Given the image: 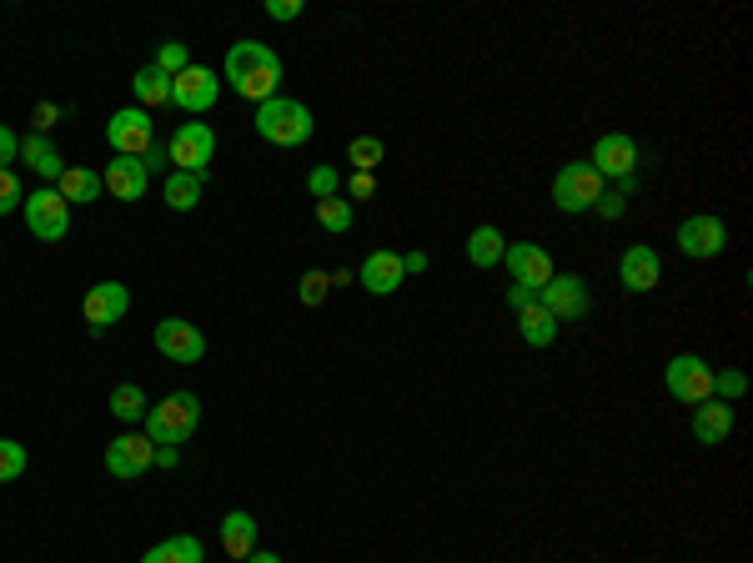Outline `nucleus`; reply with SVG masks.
I'll return each instance as SVG.
<instances>
[{
	"label": "nucleus",
	"mask_w": 753,
	"mask_h": 563,
	"mask_svg": "<svg viewBox=\"0 0 753 563\" xmlns=\"http://www.w3.org/2000/svg\"><path fill=\"white\" fill-rule=\"evenodd\" d=\"M221 81L232 86L242 101H272L282 96V56L261 40H236L226 51V66H221Z\"/></svg>",
	"instance_id": "nucleus-1"
},
{
	"label": "nucleus",
	"mask_w": 753,
	"mask_h": 563,
	"mask_svg": "<svg viewBox=\"0 0 753 563\" xmlns=\"http://www.w3.org/2000/svg\"><path fill=\"white\" fill-rule=\"evenodd\" d=\"M251 126H257L261 142H272V146H307L317 132V121H312V106L297 101V96H272V101H261L257 106V117H251Z\"/></svg>",
	"instance_id": "nucleus-2"
},
{
	"label": "nucleus",
	"mask_w": 753,
	"mask_h": 563,
	"mask_svg": "<svg viewBox=\"0 0 753 563\" xmlns=\"http://www.w3.org/2000/svg\"><path fill=\"white\" fill-rule=\"evenodd\" d=\"M196 423H201V397L196 393H171L157 407H146V438L161 448L186 443L196 432Z\"/></svg>",
	"instance_id": "nucleus-3"
},
{
	"label": "nucleus",
	"mask_w": 753,
	"mask_h": 563,
	"mask_svg": "<svg viewBox=\"0 0 753 563\" xmlns=\"http://www.w3.org/2000/svg\"><path fill=\"white\" fill-rule=\"evenodd\" d=\"M21 211H26L30 236H40V242H61V236L71 232V201H65L55 186H36V192L21 201Z\"/></svg>",
	"instance_id": "nucleus-4"
},
{
	"label": "nucleus",
	"mask_w": 753,
	"mask_h": 563,
	"mask_svg": "<svg viewBox=\"0 0 753 563\" xmlns=\"http://www.w3.org/2000/svg\"><path fill=\"white\" fill-rule=\"evenodd\" d=\"M597 197H603V176L593 171V161H568L553 176V201H558V211H593Z\"/></svg>",
	"instance_id": "nucleus-5"
},
{
	"label": "nucleus",
	"mask_w": 753,
	"mask_h": 563,
	"mask_svg": "<svg viewBox=\"0 0 753 563\" xmlns=\"http://www.w3.org/2000/svg\"><path fill=\"white\" fill-rule=\"evenodd\" d=\"M211 157H217V132H211L207 121H186V126H176V136L166 142V161L176 171H196V176H207Z\"/></svg>",
	"instance_id": "nucleus-6"
},
{
	"label": "nucleus",
	"mask_w": 753,
	"mask_h": 563,
	"mask_svg": "<svg viewBox=\"0 0 753 563\" xmlns=\"http://www.w3.org/2000/svg\"><path fill=\"white\" fill-rule=\"evenodd\" d=\"M663 388L678 397V403H708L714 397V367L703 363L699 353H678L674 363H668V372H663Z\"/></svg>",
	"instance_id": "nucleus-7"
},
{
	"label": "nucleus",
	"mask_w": 753,
	"mask_h": 563,
	"mask_svg": "<svg viewBox=\"0 0 753 563\" xmlns=\"http://www.w3.org/2000/svg\"><path fill=\"white\" fill-rule=\"evenodd\" d=\"M106 142L116 157H146V146L157 142V121L141 106H121L116 117L106 121Z\"/></svg>",
	"instance_id": "nucleus-8"
},
{
	"label": "nucleus",
	"mask_w": 753,
	"mask_h": 563,
	"mask_svg": "<svg viewBox=\"0 0 753 563\" xmlns=\"http://www.w3.org/2000/svg\"><path fill=\"white\" fill-rule=\"evenodd\" d=\"M724 247H728L724 217L699 211V217H683V222H678V252L693 257V262H714V257H724Z\"/></svg>",
	"instance_id": "nucleus-9"
},
{
	"label": "nucleus",
	"mask_w": 753,
	"mask_h": 563,
	"mask_svg": "<svg viewBox=\"0 0 753 563\" xmlns=\"http://www.w3.org/2000/svg\"><path fill=\"white\" fill-rule=\"evenodd\" d=\"M593 171L603 176V182H628V176H638V142L628 132H603L593 142Z\"/></svg>",
	"instance_id": "nucleus-10"
},
{
	"label": "nucleus",
	"mask_w": 753,
	"mask_h": 563,
	"mask_svg": "<svg viewBox=\"0 0 753 563\" xmlns=\"http://www.w3.org/2000/svg\"><path fill=\"white\" fill-rule=\"evenodd\" d=\"M538 307H547L558 322H578V317H588L593 297H588V282L578 272H563V277L553 272V282L538 287Z\"/></svg>",
	"instance_id": "nucleus-11"
},
{
	"label": "nucleus",
	"mask_w": 753,
	"mask_h": 563,
	"mask_svg": "<svg viewBox=\"0 0 753 563\" xmlns=\"http://www.w3.org/2000/svg\"><path fill=\"white\" fill-rule=\"evenodd\" d=\"M221 96V76L207 66H186L182 76H171V106H182L186 117H201V111H211Z\"/></svg>",
	"instance_id": "nucleus-12"
},
{
	"label": "nucleus",
	"mask_w": 753,
	"mask_h": 563,
	"mask_svg": "<svg viewBox=\"0 0 753 563\" xmlns=\"http://www.w3.org/2000/svg\"><path fill=\"white\" fill-rule=\"evenodd\" d=\"M151 463H157V443H151L146 432H121L116 443L106 448V473H111V478H121V484L141 478Z\"/></svg>",
	"instance_id": "nucleus-13"
},
{
	"label": "nucleus",
	"mask_w": 753,
	"mask_h": 563,
	"mask_svg": "<svg viewBox=\"0 0 753 563\" xmlns=\"http://www.w3.org/2000/svg\"><path fill=\"white\" fill-rule=\"evenodd\" d=\"M151 342L161 347V357H171V363H201L207 357V338H201V328H192L186 317H161L157 332H151Z\"/></svg>",
	"instance_id": "nucleus-14"
},
{
	"label": "nucleus",
	"mask_w": 753,
	"mask_h": 563,
	"mask_svg": "<svg viewBox=\"0 0 753 563\" xmlns=\"http://www.w3.org/2000/svg\"><path fill=\"white\" fill-rule=\"evenodd\" d=\"M503 267L513 272V282H518V287H528V292H538V287H547V282H553V257H547L543 247H533V242H507Z\"/></svg>",
	"instance_id": "nucleus-15"
},
{
	"label": "nucleus",
	"mask_w": 753,
	"mask_h": 563,
	"mask_svg": "<svg viewBox=\"0 0 753 563\" xmlns=\"http://www.w3.org/2000/svg\"><path fill=\"white\" fill-rule=\"evenodd\" d=\"M131 307V292L121 287V282H96L91 292H86V302H81V313H86V322H91V332L101 338L111 322H121Z\"/></svg>",
	"instance_id": "nucleus-16"
},
{
	"label": "nucleus",
	"mask_w": 753,
	"mask_h": 563,
	"mask_svg": "<svg viewBox=\"0 0 753 563\" xmlns=\"http://www.w3.org/2000/svg\"><path fill=\"white\" fill-rule=\"evenodd\" d=\"M407 282V267H403V252H392V247H376L367 252V262H362V287L372 292V297H392V292Z\"/></svg>",
	"instance_id": "nucleus-17"
},
{
	"label": "nucleus",
	"mask_w": 753,
	"mask_h": 563,
	"mask_svg": "<svg viewBox=\"0 0 753 563\" xmlns=\"http://www.w3.org/2000/svg\"><path fill=\"white\" fill-rule=\"evenodd\" d=\"M146 182H151V171L141 167V157H116V161H106V171H101V186L116 201H141Z\"/></svg>",
	"instance_id": "nucleus-18"
},
{
	"label": "nucleus",
	"mask_w": 753,
	"mask_h": 563,
	"mask_svg": "<svg viewBox=\"0 0 753 563\" xmlns=\"http://www.w3.org/2000/svg\"><path fill=\"white\" fill-rule=\"evenodd\" d=\"M618 282H624L628 292H653L663 282V262H658V252L653 247H628L624 257H618Z\"/></svg>",
	"instance_id": "nucleus-19"
},
{
	"label": "nucleus",
	"mask_w": 753,
	"mask_h": 563,
	"mask_svg": "<svg viewBox=\"0 0 753 563\" xmlns=\"http://www.w3.org/2000/svg\"><path fill=\"white\" fill-rule=\"evenodd\" d=\"M693 443H703V448H718V443H728V432H733V403H699L693 407Z\"/></svg>",
	"instance_id": "nucleus-20"
},
{
	"label": "nucleus",
	"mask_w": 753,
	"mask_h": 563,
	"mask_svg": "<svg viewBox=\"0 0 753 563\" xmlns=\"http://www.w3.org/2000/svg\"><path fill=\"white\" fill-rule=\"evenodd\" d=\"M21 161H26L36 176H46V182H61V171H65V161H61V151H55V142L51 136H26L21 142Z\"/></svg>",
	"instance_id": "nucleus-21"
},
{
	"label": "nucleus",
	"mask_w": 753,
	"mask_h": 563,
	"mask_svg": "<svg viewBox=\"0 0 753 563\" xmlns=\"http://www.w3.org/2000/svg\"><path fill=\"white\" fill-rule=\"evenodd\" d=\"M221 549L232 553V559H247L251 549H257V518H251V513H226V518H221Z\"/></svg>",
	"instance_id": "nucleus-22"
},
{
	"label": "nucleus",
	"mask_w": 753,
	"mask_h": 563,
	"mask_svg": "<svg viewBox=\"0 0 753 563\" xmlns=\"http://www.w3.org/2000/svg\"><path fill=\"white\" fill-rule=\"evenodd\" d=\"M558 317L547 313V307H522L518 313V332H522V342H528V347H553V342H558Z\"/></svg>",
	"instance_id": "nucleus-23"
},
{
	"label": "nucleus",
	"mask_w": 753,
	"mask_h": 563,
	"mask_svg": "<svg viewBox=\"0 0 753 563\" xmlns=\"http://www.w3.org/2000/svg\"><path fill=\"white\" fill-rule=\"evenodd\" d=\"M207 192V176H196V171H171L166 186H161V197H166L171 211H192Z\"/></svg>",
	"instance_id": "nucleus-24"
},
{
	"label": "nucleus",
	"mask_w": 753,
	"mask_h": 563,
	"mask_svg": "<svg viewBox=\"0 0 753 563\" xmlns=\"http://www.w3.org/2000/svg\"><path fill=\"white\" fill-rule=\"evenodd\" d=\"M55 192H61L65 201H81V207H86V201H96V197H101L106 186H101V171L65 167V171H61V182H55Z\"/></svg>",
	"instance_id": "nucleus-25"
},
{
	"label": "nucleus",
	"mask_w": 753,
	"mask_h": 563,
	"mask_svg": "<svg viewBox=\"0 0 753 563\" xmlns=\"http://www.w3.org/2000/svg\"><path fill=\"white\" fill-rule=\"evenodd\" d=\"M141 563H207V559H201V543L192 534H176V538H161L157 549H146Z\"/></svg>",
	"instance_id": "nucleus-26"
},
{
	"label": "nucleus",
	"mask_w": 753,
	"mask_h": 563,
	"mask_svg": "<svg viewBox=\"0 0 753 563\" xmlns=\"http://www.w3.org/2000/svg\"><path fill=\"white\" fill-rule=\"evenodd\" d=\"M503 252H507V242L497 227H472V236H468V262L472 267H497Z\"/></svg>",
	"instance_id": "nucleus-27"
},
{
	"label": "nucleus",
	"mask_w": 753,
	"mask_h": 563,
	"mask_svg": "<svg viewBox=\"0 0 753 563\" xmlns=\"http://www.w3.org/2000/svg\"><path fill=\"white\" fill-rule=\"evenodd\" d=\"M131 91H136L141 111H151V106H166L171 101V76H161L157 66H141L136 76H131Z\"/></svg>",
	"instance_id": "nucleus-28"
},
{
	"label": "nucleus",
	"mask_w": 753,
	"mask_h": 563,
	"mask_svg": "<svg viewBox=\"0 0 753 563\" xmlns=\"http://www.w3.org/2000/svg\"><path fill=\"white\" fill-rule=\"evenodd\" d=\"M111 413H116L121 423H146V393L136 382H121L116 393H111Z\"/></svg>",
	"instance_id": "nucleus-29"
},
{
	"label": "nucleus",
	"mask_w": 753,
	"mask_h": 563,
	"mask_svg": "<svg viewBox=\"0 0 753 563\" xmlns=\"http://www.w3.org/2000/svg\"><path fill=\"white\" fill-rule=\"evenodd\" d=\"M317 227H322V232H332V236L351 232V201H347V197L317 201Z\"/></svg>",
	"instance_id": "nucleus-30"
},
{
	"label": "nucleus",
	"mask_w": 753,
	"mask_h": 563,
	"mask_svg": "<svg viewBox=\"0 0 753 563\" xmlns=\"http://www.w3.org/2000/svg\"><path fill=\"white\" fill-rule=\"evenodd\" d=\"M347 157L357 161V171H376L382 167V157H387V146L376 142V136H357V142L347 146Z\"/></svg>",
	"instance_id": "nucleus-31"
},
{
	"label": "nucleus",
	"mask_w": 753,
	"mask_h": 563,
	"mask_svg": "<svg viewBox=\"0 0 753 563\" xmlns=\"http://www.w3.org/2000/svg\"><path fill=\"white\" fill-rule=\"evenodd\" d=\"M151 66H157L161 76H182V71L192 66V51H186L182 40H166V46L157 51V61H151Z\"/></svg>",
	"instance_id": "nucleus-32"
},
{
	"label": "nucleus",
	"mask_w": 753,
	"mask_h": 563,
	"mask_svg": "<svg viewBox=\"0 0 753 563\" xmlns=\"http://www.w3.org/2000/svg\"><path fill=\"white\" fill-rule=\"evenodd\" d=\"M743 393H749V378H743L739 367H724V372H714V397H718V403H739Z\"/></svg>",
	"instance_id": "nucleus-33"
},
{
	"label": "nucleus",
	"mask_w": 753,
	"mask_h": 563,
	"mask_svg": "<svg viewBox=\"0 0 753 563\" xmlns=\"http://www.w3.org/2000/svg\"><path fill=\"white\" fill-rule=\"evenodd\" d=\"M26 473V448L15 443V438H0V484H11Z\"/></svg>",
	"instance_id": "nucleus-34"
},
{
	"label": "nucleus",
	"mask_w": 753,
	"mask_h": 563,
	"mask_svg": "<svg viewBox=\"0 0 753 563\" xmlns=\"http://www.w3.org/2000/svg\"><path fill=\"white\" fill-rule=\"evenodd\" d=\"M326 292H332V277L326 272H301V287H297L301 307H322Z\"/></svg>",
	"instance_id": "nucleus-35"
},
{
	"label": "nucleus",
	"mask_w": 753,
	"mask_h": 563,
	"mask_svg": "<svg viewBox=\"0 0 753 563\" xmlns=\"http://www.w3.org/2000/svg\"><path fill=\"white\" fill-rule=\"evenodd\" d=\"M21 201H26V192H21V176L5 167V171H0V217H11Z\"/></svg>",
	"instance_id": "nucleus-36"
},
{
	"label": "nucleus",
	"mask_w": 753,
	"mask_h": 563,
	"mask_svg": "<svg viewBox=\"0 0 753 563\" xmlns=\"http://www.w3.org/2000/svg\"><path fill=\"white\" fill-rule=\"evenodd\" d=\"M337 186H342V176L332 167H317L312 176H307V192H312L317 201H326V197H337Z\"/></svg>",
	"instance_id": "nucleus-37"
},
{
	"label": "nucleus",
	"mask_w": 753,
	"mask_h": 563,
	"mask_svg": "<svg viewBox=\"0 0 753 563\" xmlns=\"http://www.w3.org/2000/svg\"><path fill=\"white\" fill-rule=\"evenodd\" d=\"M593 211H597V217H603V222H618V217H624V211H628V197H624V192H603Z\"/></svg>",
	"instance_id": "nucleus-38"
},
{
	"label": "nucleus",
	"mask_w": 753,
	"mask_h": 563,
	"mask_svg": "<svg viewBox=\"0 0 753 563\" xmlns=\"http://www.w3.org/2000/svg\"><path fill=\"white\" fill-rule=\"evenodd\" d=\"M347 192H351L347 201H367V197H376V176H372V171H351Z\"/></svg>",
	"instance_id": "nucleus-39"
},
{
	"label": "nucleus",
	"mask_w": 753,
	"mask_h": 563,
	"mask_svg": "<svg viewBox=\"0 0 753 563\" xmlns=\"http://www.w3.org/2000/svg\"><path fill=\"white\" fill-rule=\"evenodd\" d=\"M11 161H21V136L11 126H0V171L11 167Z\"/></svg>",
	"instance_id": "nucleus-40"
},
{
	"label": "nucleus",
	"mask_w": 753,
	"mask_h": 563,
	"mask_svg": "<svg viewBox=\"0 0 753 563\" xmlns=\"http://www.w3.org/2000/svg\"><path fill=\"white\" fill-rule=\"evenodd\" d=\"M267 15H272V21H297L301 0H267Z\"/></svg>",
	"instance_id": "nucleus-41"
},
{
	"label": "nucleus",
	"mask_w": 753,
	"mask_h": 563,
	"mask_svg": "<svg viewBox=\"0 0 753 563\" xmlns=\"http://www.w3.org/2000/svg\"><path fill=\"white\" fill-rule=\"evenodd\" d=\"M533 302H538V292L518 287V282H513V287H507V307H513V313H522V307H533Z\"/></svg>",
	"instance_id": "nucleus-42"
},
{
	"label": "nucleus",
	"mask_w": 753,
	"mask_h": 563,
	"mask_svg": "<svg viewBox=\"0 0 753 563\" xmlns=\"http://www.w3.org/2000/svg\"><path fill=\"white\" fill-rule=\"evenodd\" d=\"M161 161H166V146L151 142V146H146V157H141V167H146V171H161Z\"/></svg>",
	"instance_id": "nucleus-43"
},
{
	"label": "nucleus",
	"mask_w": 753,
	"mask_h": 563,
	"mask_svg": "<svg viewBox=\"0 0 753 563\" xmlns=\"http://www.w3.org/2000/svg\"><path fill=\"white\" fill-rule=\"evenodd\" d=\"M403 267H407V272H428V252H407Z\"/></svg>",
	"instance_id": "nucleus-44"
},
{
	"label": "nucleus",
	"mask_w": 753,
	"mask_h": 563,
	"mask_svg": "<svg viewBox=\"0 0 753 563\" xmlns=\"http://www.w3.org/2000/svg\"><path fill=\"white\" fill-rule=\"evenodd\" d=\"M55 121V106H36V132L46 136V126H51Z\"/></svg>",
	"instance_id": "nucleus-45"
},
{
	"label": "nucleus",
	"mask_w": 753,
	"mask_h": 563,
	"mask_svg": "<svg viewBox=\"0 0 753 563\" xmlns=\"http://www.w3.org/2000/svg\"><path fill=\"white\" fill-rule=\"evenodd\" d=\"M176 458H182L176 448H161V453H157V463H161V468H176Z\"/></svg>",
	"instance_id": "nucleus-46"
},
{
	"label": "nucleus",
	"mask_w": 753,
	"mask_h": 563,
	"mask_svg": "<svg viewBox=\"0 0 753 563\" xmlns=\"http://www.w3.org/2000/svg\"><path fill=\"white\" fill-rule=\"evenodd\" d=\"M242 563H282V559H276V553H261V549H251Z\"/></svg>",
	"instance_id": "nucleus-47"
}]
</instances>
